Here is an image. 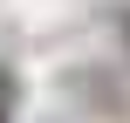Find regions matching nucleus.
Wrapping results in <instances>:
<instances>
[{"label":"nucleus","mask_w":130,"mask_h":123,"mask_svg":"<svg viewBox=\"0 0 130 123\" xmlns=\"http://www.w3.org/2000/svg\"><path fill=\"white\" fill-rule=\"evenodd\" d=\"M14 103H21V82L0 68V123H14Z\"/></svg>","instance_id":"1"},{"label":"nucleus","mask_w":130,"mask_h":123,"mask_svg":"<svg viewBox=\"0 0 130 123\" xmlns=\"http://www.w3.org/2000/svg\"><path fill=\"white\" fill-rule=\"evenodd\" d=\"M123 48H130V14H123Z\"/></svg>","instance_id":"2"}]
</instances>
